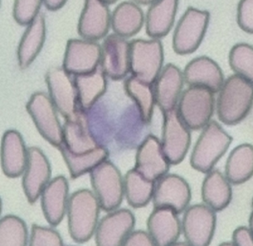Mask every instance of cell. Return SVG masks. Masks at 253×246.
<instances>
[{"instance_id":"6da1fadb","label":"cell","mask_w":253,"mask_h":246,"mask_svg":"<svg viewBox=\"0 0 253 246\" xmlns=\"http://www.w3.org/2000/svg\"><path fill=\"white\" fill-rule=\"evenodd\" d=\"M101 210L92 190L79 189L70 195L66 217L68 232L74 242L84 244L93 238Z\"/></svg>"},{"instance_id":"7a4b0ae2","label":"cell","mask_w":253,"mask_h":246,"mask_svg":"<svg viewBox=\"0 0 253 246\" xmlns=\"http://www.w3.org/2000/svg\"><path fill=\"white\" fill-rule=\"evenodd\" d=\"M216 110L223 124L236 125L242 122L253 106V84L233 74L224 81L218 92Z\"/></svg>"},{"instance_id":"3957f363","label":"cell","mask_w":253,"mask_h":246,"mask_svg":"<svg viewBox=\"0 0 253 246\" xmlns=\"http://www.w3.org/2000/svg\"><path fill=\"white\" fill-rule=\"evenodd\" d=\"M202 130L190 155V165L196 171L207 174L227 152L233 138L215 121Z\"/></svg>"},{"instance_id":"277c9868","label":"cell","mask_w":253,"mask_h":246,"mask_svg":"<svg viewBox=\"0 0 253 246\" xmlns=\"http://www.w3.org/2000/svg\"><path fill=\"white\" fill-rule=\"evenodd\" d=\"M92 192L106 212L120 208L125 198L124 177L117 166L106 160L90 173Z\"/></svg>"},{"instance_id":"5b68a950","label":"cell","mask_w":253,"mask_h":246,"mask_svg":"<svg viewBox=\"0 0 253 246\" xmlns=\"http://www.w3.org/2000/svg\"><path fill=\"white\" fill-rule=\"evenodd\" d=\"M215 108V93L201 87L183 90L176 106L180 118L190 130L206 127L212 121Z\"/></svg>"},{"instance_id":"8992f818","label":"cell","mask_w":253,"mask_h":246,"mask_svg":"<svg viewBox=\"0 0 253 246\" xmlns=\"http://www.w3.org/2000/svg\"><path fill=\"white\" fill-rule=\"evenodd\" d=\"M211 21L209 11L190 7L177 23L172 36V48L181 56L199 49L205 38Z\"/></svg>"},{"instance_id":"52a82bcc","label":"cell","mask_w":253,"mask_h":246,"mask_svg":"<svg viewBox=\"0 0 253 246\" xmlns=\"http://www.w3.org/2000/svg\"><path fill=\"white\" fill-rule=\"evenodd\" d=\"M164 48L160 39H135L130 42L129 72L143 82L153 84L164 68Z\"/></svg>"},{"instance_id":"ba28073f","label":"cell","mask_w":253,"mask_h":246,"mask_svg":"<svg viewBox=\"0 0 253 246\" xmlns=\"http://www.w3.org/2000/svg\"><path fill=\"white\" fill-rule=\"evenodd\" d=\"M216 213L205 204L189 206L181 220V235L188 245H211L216 229Z\"/></svg>"},{"instance_id":"9c48e42d","label":"cell","mask_w":253,"mask_h":246,"mask_svg":"<svg viewBox=\"0 0 253 246\" xmlns=\"http://www.w3.org/2000/svg\"><path fill=\"white\" fill-rule=\"evenodd\" d=\"M26 108L43 139L55 147L60 146L63 143V128L49 96L41 92L34 93Z\"/></svg>"},{"instance_id":"30bf717a","label":"cell","mask_w":253,"mask_h":246,"mask_svg":"<svg viewBox=\"0 0 253 246\" xmlns=\"http://www.w3.org/2000/svg\"><path fill=\"white\" fill-rule=\"evenodd\" d=\"M162 149L170 165L184 161L191 143V130L180 118L176 108L164 114Z\"/></svg>"},{"instance_id":"8fae6325","label":"cell","mask_w":253,"mask_h":246,"mask_svg":"<svg viewBox=\"0 0 253 246\" xmlns=\"http://www.w3.org/2000/svg\"><path fill=\"white\" fill-rule=\"evenodd\" d=\"M45 80L49 98L57 112L65 120L72 118L80 109L74 78L63 68H52Z\"/></svg>"},{"instance_id":"7c38bea8","label":"cell","mask_w":253,"mask_h":246,"mask_svg":"<svg viewBox=\"0 0 253 246\" xmlns=\"http://www.w3.org/2000/svg\"><path fill=\"white\" fill-rule=\"evenodd\" d=\"M191 189L187 180L176 174L165 175L155 183L153 202L154 208H168L178 214L190 206Z\"/></svg>"},{"instance_id":"4fadbf2b","label":"cell","mask_w":253,"mask_h":246,"mask_svg":"<svg viewBox=\"0 0 253 246\" xmlns=\"http://www.w3.org/2000/svg\"><path fill=\"white\" fill-rule=\"evenodd\" d=\"M101 52L97 41L71 38L67 42L62 68L74 76L93 72L100 65Z\"/></svg>"},{"instance_id":"5bb4252c","label":"cell","mask_w":253,"mask_h":246,"mask_svg":"<svg viewBox=\"0 0 253 246\" xmlns=\"http://www.w3.org/2000/svg\"><path fill=\"white\" fill-rule=\"evenodd\" d=\"M135 225V216L127 209L107 212L99 220L93 235L96 246H123Z\"/></svg>"},{"instance_id":"9a60e30c","label":"cell","mask_w":253,"mask_h":246,"mask_svg":"<svg viewBox=\"0 0 253 246\" xmlns=\"http://www.w3.org/2000/svg\"><path fill=\"white\" fill-rule=\"evenodd\" d=\"M101 47L99 67L107 78L115 81L126 78L129 72L130 42L113 34L105 37Z\"/></svg>"},{"instance_id":"2e32d148","label":"cell","mask_w":253,"mask_h":246,"mask_svg":"<svg viewBox=\"0 0 253 246\" xmlns=\"http://www.w3.org/2000/svg\"><path fill=\"white\" fill-rule=\"evenodd\" d=\"M169 167L160 140L153 135L147 136L137 149L134 169L144 178L156 182L168 174Z\"/></svg>"},{"instance_id":"e0dca14e","label":"cell","mask_w":253,"mask_h":246,"mask_svg":"<svg viewBox=\"0 0 253 246\" xmlns=\"http://www.w3.org/2000/svg\"><path fill=\"white\" fill-rule=\"evenodd\" d=\"M51 180V168L44 152L37 147L28 149L26 167L22 174V188L28 202L35 204Z\"/></svg>"},{"instance_id":"ac0fdd59","label":"cell","mask_w":253,"mask_h":246,"mask_svg":"<svg viewBox=\"0 0 253 246\" xmlns=\"http://www.w3.org/2000/svg\"><path fill=\"white\" fill-rule=\"evenodd\" d=\"M111 28L109 6L102 0H85L78 23L82 38L97 41L108 35Z\"/></svg>"},{"instance_id":"d6986e66","label":"cell","mask_w":253,"mask_h":246,"mask_svg":"<svg viewBox=\"0 0 253 246\" xmlns=\"http://www.w3.org/2000/svg\"><path fill=\"white\" fill-rule=\"evenodd\" d=\"M184 83L183 72L176 65L164 66L153 84L156 105L163 115L176 108Z\"/></svg>"},{"instance_id":"ffe728a7","label":"cell","mask_w":253,"mask_h":246,"mask_svg":"<svg viewBox=\"0 0 253 246\" xmlns=\"http://www.w3.org/2000/svg\"><path fill=\"white\" fill-rule=\"evenodd\" d=\"M69 183L66 177L60 176L51 179L42 192V210L46 221L51 226H57L66 216L69 201Z\"/></svg>"},{"instance_id":"44dd1931","label":"cell","mask_w":253,"mask_h":246,"mask_svg":"<svg viewBox=\"0 0 253 246\" xmlns=\"http://www.w3.org/2000/svg\"><path fill=\"white\" fill-rule=\"evenodd\" d=\"M184 82L189 87H201L212 93L220 91L224 76L219 65L211 58L199 56L190 61L183 71Z\"/></svg>"},{"instance_id":"7402d4cb","label":"cell","mask_w":253,"mask_h":246,"mask_svg":"<svg viewBox=\"0 0 253 246\" xmlns=\"http://www.w3.org/2000/svg\"><path fill=\"white\" fill-rule=\"evenodd\" d=\"M179 214L168 208H154L147 221V233L156 246H171L181 235Z\"/></svg>"},{"instance_id":"603a6c76","label":"cell","mask_w":253,"mask_h":246,"mask_svg":"<svg viewBox=\"0 0 253 246\" xmlns=\"http://www.w3.org/2000/svg\"><path fill=\"white\" fill-rule=\"evenodd\" d=\"M28 158V149L19 132L10 130L1 139L0 160L3 173L7 177H19L23 174Z\"/></svg>"},{"instance_id":"cb8c5ba5","label":"cell","mask_w":253,"mask_h":246,"mask_svg":"<svg viewBox=\"0 0 253 246\" xmlns=\"http://www.w3.org/2000/svg\"><path fill=\"white\" fill-rule=\"evenodd\" d=\"M85 111L79 109L72 118L67 119L62 126L63 143L67 149L74 154L93 150L99 146L89 127Z\"/></svg>"},{"instance_id":"d4e9b609","label":"cell","mask_w":253,"mask_h":246,"mask_svg":"<svg viewBox=\"0 0 253 246\" xmlns=\"http://www.w3.org/2000/svg\"><path fill=\"white\" fill-rule=\"evenodd\" d=\"M179 0H156L150 4L144 19L146 33L151 38L166 36L175 22Z\"/></svg>"},{"instance_id":"484cf974","label":"cell","mask_w":253,"mask_h":246,"mask_svg":"<svg viewBox=\"0 0 253 246\" xmlns=\"http://www.w3.org/2000/svg\"><path fill=\"white\" fill-rule=\"evenodd\" d=\"M27 26L17 50L18 63L22 70L27 69L37 59L44 46L47 32L45 18L42 13Z\"/></svg>"},{"instance_id":"4316f807","label":"cell","mask_w":253,"mask_h":246,"mask_svg":"<svg viewBox=\"0 0 253 246\" xmlns=\"http://www.w3.org/2000/svg\"><path fill=\"white\" fill-rule=\"evenodd\" d=\"M225 175L219 170L207 173L202 186L203 204L215 212L223 211L230 205L233 198L232 186Z\"/></svg>"},{"instance_id":"83f0119b","label":"cell","mask_w":253,"mask_h":246,"mask_svg":"<svg viewBox=\"0 0 253 246\" xmlns=\"http://www.w3.org/2000/svg\"><path fill=\"white\" fill-rule=\"evenodd\" d=\"M79 107L83 111L90 109L105 94L108 78L98 68L93 72L74 76Z\"/></svg>"},{"instance_id":"f1b7e54d","label":"cell","mask_w":253,"mask_h":246,"mask_svg":"<svg viewBox=\"0 0 253 246\" xmlns=\"http://www.w3.org/2000/svg\"><path fill=\"white\" fill-rule=\"evenodd\" d=\"M145 15L138 4L132 1H123L111 13V28L117 35L129 38L141 31Z\"/></svg>"},{"instance_id":"f546056e","label":"cell","mask_w":253,"mask_h":246,"mask_svg":"<svg viewBox=\"0 0 253 246\" xmlns=\"http://www.w3.org/2000/svg\"><path fill=\"white\" fill-rule=\"evenodd\" d=\"M225 176L231 184L246 183L253 176V146L242 143L232 150L227 158Z\"/></svg>"},{"instance_id":"4dcf8cb0","label":"cell","mask_w":253,"mask_h":246,"mask_svg":"<svg viewBox=\"0 0 253 246\" xmlns=\"http://www.w3.org/2000/svg\"><path fill=\"white\" fill-rule=\"evenodd\" d=\"M58 149L66 164L70 176L74 179L90 173L95 167L108 160L109 156L108 149L100 145L93 150L81 154L72 153L62 143Z\"/></svg>"},{"instance_id":"1f68e13d","label":"cell","mask_w":253,"mask_h":246,"mask_svg":"<svg viewBox=\"0 0 253 246\" xmlns=\"http://www.w3.org/2000/svg\"><path fill=\"white\" fill-rule=\"evenodd\" d=\"M125 90L136 105L142 122L149 124L153 118L156 105L153 84L143 82L131 75L125 81Z\"/></svg>"},{"instance_id":"d6a6232c","label":"cell","mask_w":253,"mask_h":246,"mask_svg":"<svg viewBox=\"0 0 253 246\" xmlns=\"http://www.w3.org/2000/svg\"><path fill=\"white\" fill-rule=\"evenodd\" d=\"M155 183L144 178L135 169L129 170L124 176L125 198L134 209L147 207L153 199Z\"/></svg>"},{"instance_id":"836d02e7","label":"cell","mask_w":253,"mask_h":246,"mask_svg":"<svg viewBox=\"0 0 253 246\" xmlns=\"http://www.w3.org/2000/svg\"><path fill=\"white\" fill-rule=\"evenodd\" d=\"M29 233L26 223L16 215L0 218V246H28Z\"/></svg>"},{"instance_id":"e575fe53","label":"cell","mask_w":253,"mask_h":246,"mask_svg":"<svg viewBox=\"0 0 253 246\" xmlns=\"http://www.w3.org/2000/svg\"><path fill=\"white\" fill-rule=\"evenodd\" d=\"M229 64L234 74L253 84V46L239 42L229 53Z\"/></svg>"},{"instance_id":"d590c367","label":"cell","mask_w":253,"mask_h":246,"mask_svg":"<svg viewBox=\"0 0 253 246\" xmlns=\"http://www.w3.org/2000/svg\"><path fill=\"white\" fill-rule=\"evenodd\" d=\"M28 246H65L60 234L45 226L33 225L29 235Z\"/></svg>"},{"instance_id":"8d00e7d4","label":"cell","mask_w":253,"mask_h":246,"mask_svg":"<svg viewBox=\"0 0 253 246\" xmlns=\"http://www.w3.org/2000/svg\"><path fill=\"white\" fill-rule=\"evenodd\" d=\"M43 0H14L13 15L20 25H28L40 13Z\"/></svg>"},{"instance_id":"74e56055","label":"cell","mask_w":253,"mask_h":246,"mask_svg":"<svg viewBox=\"0 0 253 246\" xmlns=\"http://www.w3.org/2000/svg\"><path fill=\"white\" fill-rule=\"evenodd\" d=\"M237 23L241 30L253 34V0H240L236 13Z\"/></svg>"},{"instance_id":"f35d334b","label":"cell","mask_w":253,"mask_h":246,"mask_svg":"<svg viewBox=\"0 0 253 246\" xmlns=\"http://www.w3.org/2000/svg\"><path fill=\"white\" fill-rule=\"evenodd\" d=\"M123 246H156L147 232L133 230L126 238Z\"/></svg>"},{"instance_id":"ab89813d","label":"cell","mask_w":253,"mask_h":246,"mask_svg":"<svg viewBox=\"0 0 253 246\" xmlns=\"http://www.w3.org/2000/svg\"><path fill=\"white\" fill-rule=\"evenodd\" d=\"M235 246H253V237L248 226H239L233 233V241Z\"/></svg>"},{"instance_id":"60d3db41","label":"cell","mask_w":253,"mask_h":246,"mask_svg":"<svg viewBox=\"0 0 253 246\" xmlns=\"http://www.w3.org/2000/svg\"><path fill=\"white\" fill-rule=\"evenodd\" d=\"M68 0H43L46 8L51 11H56L62 8Z\"/></svg>"},{"instance_id":"b9f144b4","label":"cell","mask_w":253,"mask_h":246,"mask_svg":"<svg viewBox=\"0 0 253 246\" xmlns=\"http://www.w3.org/2000/svg\"><path fill=\"white\" fill-rule=\"evenodd\" d=\"M133 2L136 3L138 5L139 4H144V5H150L152 3L154 2L156 0H131Z\"/></svg>"},{"instance_id":"7bdbcfd3","label":"cell","mask_w":253,"mask_h":246,"mask_svg":"<svg viewBox=\"0 0 253 246\" xmlns=\"http://www.w3.org/2000/svg\"><path fill=\"white\" fill-rule=\"evenodd\" d=\"M250 232L253 237V210L252 213H251V216H250L249 219V226H248Z\"/></svg>"},{"instance_id":"ee69618b","label":"cell","mask_w":253,"mask_h":246,"mask_svg":"<svg viewBox=\"0 0 253 246\" xmlns=\"http://www.w3.org/2000/svg\"><path fill=\"white\" fill-rule=\"evenodd\" d=\"M171 246H190L188 245L186 242H176L175 244H174L173 245Z\"/></svg>"},{"instance_id":"f6af8a7d","label":"cell","mask_w":253,"mask_h":246,"mask_svg":"<svg viewBox=\"0 0 253 246\" xmlns=\"http://www.w3.org/2000/svg\"><path fill=\"white\" fill-rule=\"evenodd\" d=\"M218 246H235L233 242H224Z\"/></svg>"},{"instance_id":"bcb514c9","label":"cell","mask_w":253,"mask_h":246,"mask_svg":"<svg viewBox=\"0 0 253 246\" xmlns=\"http://www.w3.org/2000/svg\"><path fill=\"white\" fill-rule=\"evenodd\" d=\"M102 1L109 5V4H114V3H115L116 1H118V0H102Z\"/></svg>"},{"instance_id":"7dc6e473","label":"cell","mask_w":253,"mask_h":246,"mask_svg":"<svg viewBox=\"0 0 253 246\" xmlns=\"http://www.w3.org/2000/svg\"><path fill=\"white\" fill-rule=\"evenodd\" d=\"M1 210H2V203H1V198H0V216H1Z\"/></svg>"},{"instance_id":"c3c4849f","label":"cell","mask_w":253,"mask_h":246,"mask_svg":"<svg viewBox=\"0 0 253 246\" xmlns=\"http://www.w3.org/2000/svg\"><path fill=\"white\" fill-rule=\"evenodd\" d=\"M252 204H253V200H252Z\"/></svg>"},{"instance_id":"681fc988","label":"cell","mask_w":253,"mask_h":246,"mask_svg":"<svg viewBox=\"0 0 253 246\" xmlns=\"http://www.w3.org/2000/svg\"><path fill=\"white\" fill-rule=\"evenodd\" d=\"M0 4H1V0H0Z\"/></svg>"},{"instance_id":"f907efd6","label":"cell","mask_w":253,"mask_h":246,"mask_svg":"<svg viewBox=\"0 0 253 246\" xmlns=\"http://www.w3.org/2000/svg\"></svg>"}]
</instances>
